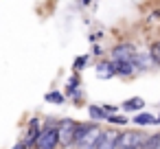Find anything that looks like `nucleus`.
<instances>
[{
    "mask_svg": "<svg viewBox=\"0 0 160 149\" xmlns=\"http://www.w3.org/2000/svg\"><path fill=\"white\" fill-rule=\"evenodd\" d=\"M75 125H77V121H72V118H59V121H57L59 147H70V145H72V136H75Z\"/></svg>",
    "mask_w": 160,
    "mask_h": 149,
    "instance_id": "4",
    "label": "nucleus"
},
{
    "mask_svg": "<svg viewBox=\"0 0 160 149\" xmlns=\"http://www.w3.org/2000/svg\"><path fill=\"white\" fill-rule=\"evenodd\" d=\"M101 35H103V31H97V33H90V35H88V40H90V44H92V42H99V40H101Z\"/></svg>",
    "mask_w": 160,
    "mask_h": 149,
    "instance_id": "22",
    "label": "nucleus"
},
{
    "mask_svg": "<svg viewBox=\"0 0 160 149\" xmlns=\"http://www.w3.org/2000/svg\"><path fill=\"white\" fill-rule=\"evenodd\" d=\"M101 134H103V127L94 121V123H92V127H90V129L83 134V138L77 142V147H81V149H99Z\"/></svg>",
    "mask_w": 160,
    "mask_h": 149,
    "instance_id": "5",
    "label": "nucleus"
},
{
    "mask_svg": "<svg viewBox=\"0 0 160 149\" xmlns=\"http://www.w3.org/2000/svg\"><path fill=\"white\" fill-rule=\"evenodd\" d=\"M118 136H121V129H118V127H114V125H112L110 129H103L101 140H99V149H116Z\"/></svg>",
    "mask_w": 160,
    "mask_h": 149,
    "instance_id": "9",
    "label": "nucleus"
},
{
    "mask_svg": "<svg viewBox=\"0 0 160 149\" xmlns=\"http://www.w3.org/2000/svg\"><path fill=\"white\" fill-rule=\"evenodd\" d=\"M156 125L160 127V114H156Z\"/></svg>",
    "mask_w": 160,
    "mask_h": 149,
    "instance_id": "24",
    "label": "nucleus"
},
{
    "mask_svg": "<svg viewBox=\"0 0 160 149\" xmlns=\"http://www.w3.org/2000/svg\"><path fill=\"white\" fill-rule=\"evenodd\" d=\"M149 136L151 134L140 129H125L118 136L116 149H149Z\"/></svg>",
    "mask_w": 160,
    "mask_h": 149,
    "instance_id": "1",
    "label": "nucleus"
},
{
    "mask_svg": "<svg viewBox=\"0 0 160 149\" xmlns=\"http://www.w3.org/2000/svg\"><path fill=\"white\" fill-rule=\"evenodd\" d=\"M145 107H147V101L140 99V97H132V99H125V101L121 103V110H123L125 114H134V112L145 110Z\"/></svg>",
    "mask_w": 160,
    "mask_h": 149,
    "instance_id": "12",
    "label": "nucleus"
},
{
    "mask_svg": "<svg viewBox=\"0 0 160 149\" xmlns=\"http://www.w3.org/2000/svg\"><path fill=\"white\" fill-rule=\"evenodd\" d=\"M105 123H110V125H114V127H127V125H129V114H125L123 110L112 112V114L105 116Z\"/></svg>",
    "mask_w": 160,
    "mask_h": 149,
    "instance_id": "13",
    "label": "nucleus"
},
{
    "mask_svg": "<svg viewBox=\"0 0 160 149\" xmlns=\"http://www.w3.org/2000/svg\"><path fill=\"white\" fill-rule=\"evenodd\" d=\"M158 107H160V101H158Z\"/></svg>",
    "mask_w": 160,
    "mask_h": 149,
    "instance_id": "25",
    "label": "nucleus"
},
{
    "mask_svg": "<svg viewBox=\"0 0 160 149\" xmlns=\"http://www.w3.org/2000/svg\"><path fill=\"white\" fill-rule=\"evenodd\" d=\"M40 129H42V121H40V118H31V121H29V127H27L24 140L16 142V147H27V149L35 147V140H38V136H40Z\"/></svg>",
    "mask_w": 160,
    "mask_h": 149,
    "instance_id": "6",
    "label": "nucleus"
},
{
    "mask_svg": "<svg viewBox=\"0 0 160 149\" xmlns=\"http://www.w3.org/2000/svg\"><path fill=\"white\" fill-rule=\"evenodd\" d=\"M136 44L134 42H129V40H123V42H118L116 46H112L110 48V59H114V62H118V59H134V55H136Z\"/></svg>",
    "mask_w": 160,
    "mask_h": 149,
    "instance_id": "3",
    "label": "nucleus"
},
{
    "mask_svg": "<svg viewBox=\"0 0 160 149\" xmlns=\"http://www.w3.org/2000/svg\"><path fill=\"white\" fill-rule=\"evenodd\" d=\"M147 51H149V55H151V59H153V64H156V66H160V40H156V42H151V46H149Z\"/></svg>",
    "mask_w": 160,
    "mask_h": 149,
    "instance_id": "18",
    "label": "nucleus"
},
{
    "mask_svg": "<svg viewBox=\"0 0 160 149\" xmlns=\"http://www.w3.org/2000/svg\"><path fill=\"white\" fill-rule=\"evenodd\" d=\"M90 55H94V57L99 59V57L105 55V51H103V46H101L99 42H92V46H90Z\"/></svg>",
    "mask_w": 160,
    "mask_h": 149,
    "instance_id": "19",
    "label": "nucleus"
},
{
    "mask_svg": "<svg viewBox=\"0 0 160 149\" xmlns=\"http://www.w3.org/2000/svg\"><path fill=\"white\" fill-rule=\"evenodd\" d=\"M90 59H92V55H90V53L75 57V62H72V70H75V72H81V70H86V68L90 66Z\"/></svg>",
    "mask_w": 160,
    "mask_h": 149,
    "instance_id": "16",
    "label": "nucleus"
},
{
    "mask_svg": "<svg viewBox=\"0 0 160 149\" xmlns=\"http://www.w3.org/2000/svg\"><path fill=\"white\" fill-rule=\"evenodd\" d=\"M44 101L46 103H53V105H64L66 103V94L59 92V90H51V92L44 94Z\"/></svg>",
    "mask_w": 160,
    "mask_h": 149,
    "instance_id": "15",
    "label": "nucleus"
},
{
    "mask_svg": "<svg viewBox=\"0 0 160 149\" xmlns=\"http://www.w3.org/2000/svg\"><path fill=\"white\" fill-rule=\"evenodd\" d=\"M149 149H160V132L149 136Z\"/></svg>",
    "mask_w": 160,
    "mask_h": 149,
    "instance_id": "20",
    "label": "nucleus"
},
{
    "mask_svg": "<svg viewBox=\"0 0 160 149\" xmlns=\"http://www.w3.org/2000/svg\"><path fill=\"white\" fill-rule=\"evenodd\" d=\"M94 72H97V77L99 79H103V81H108V79H112V77H116V70H114V59H105V57H99L97 59V64H94Z\"/></svg>",
    "mask_w": 160,
    "mask_h": 149,
    "instance_id": "7",
    "label": "nucleus"
},
{
    "mask_svg": "<svg viewBox=\"0 0 160 149\" xmlns=\"http://www.w3.org/2000/svg\"><path fill=\"white\" fill-rule=\"evenodd\" d=\"M38 149H55L59 147V134H57V125H42L40 136L35 140Z\"/></svg>",
    "mask_w": 160,
    "mask_h": 149,
    "instance_id": "2",
    "label": "nucleus"
},
{
    "mask_svg": "<svg viewBox=\"0 0 160 149\" xmlns=\"http://www.w3.org/2000/svg\"><path fill=\"white\" fill-rule=\"evenodd\" d=\"M129 123L134 125V127H153L156 125V114H151V112H145V110H138V112H134V116H129Z\"/></svg>",
    "mask_w": 160,
    "mask_h": 149,
    "instance_id": "10",
    "label": "nucleus"
},
{
    "mask_svg": "<svg viewBox=\"0 0 160 149\" xmlns=\"http://www.w3.org/2000/svg\"><path fill=\"white\" fill-rule=\"evenodd\" d=\"M114 70H116V77H121V79H132V77L140 75L136 64H134V59H118V62H114Z\"/></svg>",
    "mask_w": 160,
    "mask_h": 149,
    "instance_id": "8",
    "label": "nucleus"
},
{
    "mask_svg": "<svg viewBox=\"0 0 160 149\" xmlns=\"http://www.w3.org/2000/svg\"><path fill=\"white\" fill-rule=\"evenodd\" d=\"M149 20H160V9H153L149 13Z\"/></svg>",
    "mask_w": 160,
    "mask_h": 149,
    "instance_id": "23",
    "label": "nucleus"
},
{
    "mask_svg": "<svg viewBox=\"0 0 160 149\" xmlns=\"http://www.w3.org/2000/svg\"><path fill=\"white\" fill-rule=\"evenodd\" d=\"M88 116H90V121H97V123H103V121H105V116H108V112L103 110V105H97V103H90V105H88Z\"/></svg>",
    "mask_w": 160,
    "mask_h": 149,
    "instance_id": "14",
    "label": "nucleus"
},
{
    "mask_svg": "<svg viewBox=\"0 0 160 149\" xmlns=\"http://www.w3.org/2000/svg\"><path fill=\"white\" fill-rule=\"evenodd\" d=\"M103 110H105L108 114H112V112H118V110H121V105H110V103H103Z\"/></svg>",
    "mask_w": 160,
    "mask_h": 149,
    "instance_id": "21",
    "label": "nucleus"
},
{
    "mask_svg": "<svg viewBox=\"0 0 160 149\" xmlns=\"http://www.w3.org/2000/svg\"><path fill=\"white\" fill-rule=\"evenodd\" d=\"M134 64H136L138 72H145V70H149V68L156 66L153 59H151V55H149V51H136V55H134Z\"/></svg>",
    "mask_w": 160,
    "mask_h": 149,
    "instance_id": "11",
    "label": "nucleus"
},
{
    "mask_svg": "<svg viewBox=\"0 0 160 149\" xmlns=\"http://www.w3.org/2000/svg\"><path fill=\"white\" fill-rule=\"evenodd\" d=\"M79 86H81V72H75V70H72V75H70L68 81H66V92H64V94L72 92V90L79 88Z\"/></svg>",
    "mask_w": 160,
    "mask_h": 149,
    "instance_id": "17",
    "label": "nucleus"
}]
</instances>
